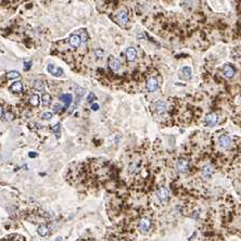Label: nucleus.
<instances>
[{"label":"nucleus","instance_id":"9d476101","mask_svg":"<svg viewBox=\"0 0 241 241\" xmlns=\"http://www.w3.org/2000/svg\"><path fill=\"white\" fill-rule=\"evenodd\" d=\"M192 72H191V69L189 66H184L182 69V71H180V77H182L183 80H188L191 78L192 76Z\"/></svg>","mask_w":241,"mask_h":241},{"label":"nucleus","instance_id":"5701e85b","mask_svg":"<svg viewBox=\"0 0 241 241\" xmlns=\"http://www.w3.org/2000/svg\"><path fill=\"white\" fill-rule=\"evenodd\" d=\"M20 77V73L16 72V71H11L7 74L8 80H15V78H19Z\"/></svg>","mask_w":241,"mask_h":241},{"label":"nucleus","instance_id":"0eeeda50","mask_svg":"<svg viewBox=\"0 0 241 241\" xmlns=\"http://www.w3.org/2000/svg\"><path fill=\"white\" fill-rule=\"evenodd\" d=\"M217 119H218V117H217V115L215 114V113H210V114L206 115L205 117V123L207 126L212 127L214 126V125L217 123Z\"/></svg>","mask_w":241,"mask_h":241},{"label":"nucleus","instance_id":"6e6552de","mask_svg":"<svg viewBox=\"0 0 241 241\" xmlns=\"http://www.w3.org/2000/svg\"><path fill=\"white\" fill-rule=\"evenodd\" d=\"M157 194H158V198H159L161 201H166V200L168 199L169 191L165 188V187H162V188H160L159 190H158Z\"/></svg>","mask_w":241,"mask_h":241},{"label":"nucleus","instance_id":"b1692460","mask_svg":"<svg viewBox=\"0 0 241 241\" xmlns=\"http://www.w3.org/2000/svg\"><path fill=\"white\" fill-rule=\"evenodd\" d=\"M42 119H46V121H49V119H52V113L51 112H44L41 114Z\"/></svg>","mask_w":241,"mask_h":241},{"label":"nucleus","instance_id":"423d86ee","mask_svg":"<svg viewBox=\"0 0 241 241\" xmlns=\"http://www.w3.org/2000/svg\"><path fill=\"white\" fill-rule=\"evenodd\" d=\"M235 73H236V71H235V69L231 66L230 64H226L223 67V74H224V76L227 77V78L234 77Z\"/></svg>","mask_w":241,"mask_h":241},{"label":"nucleus","instance_id":"412c9836","mask_svg":"<svg viewBox=\"0 0 241 241\" xmlns=\"http://www.w3.org/2000/svg\"><path fill=\"white\" fill-rule=\"evenodd\" d=\"M41 101L44 105H49L51 103V96L49 94H44L41 97Z\"/></svg>","mask_w":241,"mask_h":241},{"label":"nucleus","instance_id":"1a4fd4ad","mask_svg":"<svg viewBox=\"0 0 241 241\" xmlns=\"http://www.w3.org/2000/svg\"><path fill=\"white\" fill-rule=\"evenodd\" d=\"M60 99H61V101H63V103L65 105V107L63 108V111H64L65 109H67V108L70 107V105L72 103V101H73V97H72V94H62L61 97H60Z\"/></svg>","mask_w":241,"mask_h":241},{"label":"nucleus","instance_id":"f257e3e1","mask_svg":"<svg viewBox=\"0 0 241 241\" xmlns=\"http://www.w3.org/2000/svg\"><path fill=\"white\" fill-rule=\"evenodd\" d=\"M116 21L119 25H126L127 22H128V13H127L126 10H122L119 11V13L116 14Z\"/></svg>","mask_w":241,"mask_h":241},{"label":"nucleus","instance_id":"20e7f679","mask_svg":"<svg viewBox=\"0 0 241 241\" xmlns=\"http://www.w3.org/2000/svg\"><path fill=\"white\" fill-rule=\"evenodd\" d=\"M153 109L157 113L161 114V113H164L167 110V105H166V103L163 101H157L153 103Z\"/></svg>","mask_w":241,"mask_h":241},{"label":"nucleus","instance_id":"6ab92c4d","mask_svg":"<svg viewBox=\"0 0 241 241\" xmlns=\"http://www.w3.org/2000/svg\"><path fill=\"white\" fill-rule=\"evenodd\" d=\"M28 102H30V105H32V107H38V105H39V102H40L39 96H38V94H33V96H30Z\"/></svg>","mask_w":241,"mask_h":241},{"label":"nucleus","instance_id":"4be33fe9","mask_svg":"<svg viewBox=\"0 0 241 241\" xmlns=\"http://www.w3.org/2000/svg\"><path fill=\"white\" fill-rule=\"evenodd\" d=\"M80 41L82 42H86L88 39H89V36H88L87 32L85 30H80Z\"/></svg>","mask_w":241,"mask_h":241},{"label":"nucleus","instance_id":"7ed1b4c3","mask_svg":"<svg viewBox=\"0 0 241 241\" xmlns=\"http://www.w3.org/2000/svg\"><path fill=\"white\" fill-rule=\"evenodd\" d=\"M109 66L113 72H117V71L121 70L122 64H121V61H119V59H116V58H111V59L109 60Z\"/></svg>","mask_w":241,"mask_h":241},{"label":"nucleus","instance_id":"9b49d317","mask_svg":"<svg viewBox=\"0 0 241 241\" xmlns=\"http://www.w3.org/2000/svg\"><path fill=\"white\" fill-rule=\"evenodd\" d=\"M219 144H221L222 147L225 148V149L229 148V147H230V144H231L230 137L227 136V135H223V136H221V137H219Z\"/></svg>","mask_w":241,"mask_h":241},{"label":"nucleus","instance_id":"c85d7f7f","mask_svg":"<svg viewBox=\"0 0 241 241\" xmlns=\"http://www.w3.org/2000/svg\"><path fill=\"white\" fill-rule=\"evenodd\" d=\"M30 65H32V62H24V70L27 71L30 69Z\"/></svg>","mask_w":241,"mask_h":241},{"label":"nucleus","instance_id":"aec40b11","mask_svg":"<svg viewBox=\"0 0 241 241\" xmlns=\"http://www.w3.org/2000/svg\"><path fill=\"white\" fill-rule=\"evenodd\" d=\"M33 86H34V89H36L37 91H44L45 90V85H44V82L41 80H36Z\"/></svg>","mask_w":241,"mask_h":241},{"label":"nucleus","instance_id":"a211bd4d","mask_svg":"<svg viewBox=\"0 0 241 241\" xmlns=\"http://www.w3.org/2000/svg\"><path fill=\"white\" fill-rule=\"evenodd\" d=\"M37 232L39 236L41 237H46L49 235V228H48V226H46V225H41V226L38 227L37 229Z\"/></svg>","mask_w":241,"mask_h":241},{"label":"nucleus","instance_id":"2f4dec72","mask_svg":"<svg viewBox=\"0 0 241 241\" xmlns=\"http://www.w3.org/2000/svg\"><path fill=\"white\" fill-rule=\"evenodd\" d=\"M28 155H30V158H36V157H37V153H34V152H30V153L28 154Z\"/></svg>","mask_w":241,"mask_h":241},{"label":"nucleus","instance_id":"c756f323","mask_svg":"<svg viewBox=\"0 0 241 241\" xmlns=\"http://www.w3.org/2000/svg\"><path fill=\"white\" fill-rule=\"evenodd\" d=\"M99 108H100V105H98V103H92V105H91V109L94 110V111H98V110H99Z\"/></svg>","mask_w":241,"mask_h":241},{"label":"nucleus","instance_id":"a878e982","mask_svg":"<svg viewBox=\"0 0 241 241\" xmlns=\"http://www.w3.org/2000/svg\"><path fill=\"white\" fill-rule=\"evenodd\" d=\"M5 119H7L8 121H12V119H13V114H12V113H10V112H7V113H5Z\"/></svg>","mask_w":241,"mask_h":241},{"label":"nucleus","instance_id":"4468645a","mask_svg":"<svg viewBox=\"0 0 241 241\" xmlns=\"http://www.w3.org/2000/svg\"><path fill=\"white\" fill-rule=\"evenodd\" d=\"M69 41H70V45L72 46L73 48H77L80 47V38L78 35H76V34H74V35H72L70 37V39H69Z\"/></svg>","mask_w":241,"mask_h":241},{"label":"nucleus","instance_id":"f03ea898","mask_svg":"<svg viewBox=\"0 0 241 241\" xmlns=\"http://www.w3.org/2000/svg\"><path fill=\"white\" fill-rule=\"evenodd\" d=\"M47 71L50 73V74L53 75V76H55V77H61V76H63V74H64V72H63V70L61 69V67H57L52 64L48 65Z\"/></svg>","mask_w":241,"mask_h":241},{"label":"nucleus","instance_id":"473e14b6","mask_svg":"<svg viewBox=\"0 0 241 241\" xmlns=\"http://www.w3.org/2000/svg\"><path fill=\"white\" fill-rule=\"evenodd\" d=\"M55 241H63V238L62 237H58V238L55 239Z\"/></svg>","mask_w":241,"mask_h":241},{"label":"nucleus","instance_id":"72a5a7b5","mask_svg":"<svg viewBox=\"0 0 241 241\" xmlns=\"http://www.w3.org/2000/svg\"><path fill=\"white\" fill-rule=\"evenodd\" d=\"M87 241H91V240H87Z\"/></svg>","mask_w":241,"mask_h":241},{"label":"nucleus","instance_id":"f8f14e48","mask_svg":"<svg viewBox=\"0 0 241 241\" xmlns=\"http://www.w3.org/2000/svg\"><path fill=\"white\" fill-rule=\"evenodd\" d=\"M188 167H189V162L187 161V160L180 159L178 162H177V168H178L179 172L185 173V172L188 171Z\"/></svg>","mask_w":241,"mask_h":241},{"label":"nucleus","instance_id":"cd10ccee","mask_svg":"<svg viewBox=\"0 0 241 241\" xmlns=\"http://www.w3.org/2000/svg\"><path fill=\"white\" fill-rule=\"evenodd\" d=\"M87 99H88V102H92V101H94V100H96V97H94V94H92V92H90Z\"/></svg>","mask_w":241,"mask_h":241},{"label":"nucleus","instance_id":"2eb2a0df","mask_svg":"<svg viewBox=\"0 0 241 241\" xmlns=\"http://www.w3.org/2000/svg\"><path fill=\"white\" fill-rule=\"evenodd\" d=\"M10 90L12 92H15V94H21L23 91V84L21 82H15L11 85Z\"/></svg>","mask_w":241,"mask_h":241},{"label":"nucleus","instance_id":"bb28decb","mask_svg":"<svg viewBox=\"0 0 241 241\" xmlns=\"http://www.w3.org/2000/svg\"><path fill=\"white\" fill-rule=\"evenodd\" d=\"M61 109H62V108H61L60 105H55V107H53V112H55V113H58V112L61 111Z\"/></svg>","mask_w":241,"mask_h":241},{"label":"nucleus","instance_id":"ddd939ff","mask_svg":"<svg viewBox=\"0 0 241 241\" xmlns=\"http://www.w3.org/2000/svg\"><path fill=\"white\" fill-rule=\"evenodd\" d=\"M147 89L149 91H155L158 89V80L154 78V77H151L147 80Z\"/></svg>","mask_w":241,"mask_h":241},{"label":"nucleus","instance_id":"f3484780","mask_svg":"<svg viewBox=\"0 0 241 241\" xmlns=\"http://www.w3.org/2000/svg\"><path fill=\"white\" fill-rule=\"evenodd\" d=\"M214 172V167L212 166L211 164L209 165H205V166L202 168V174H203L204 177H206V178H209V177L212 176V174H213Z\"/></svg>","mask_w":241,"mask_h":241},{"label":"nucleus","instance_id":"7c9ffc66","mask_svg":"<svg viewBox=\"0 0 241 241\" xmlns=\"http://www.w3.org/2000/svg\"><path fill=\"white\" fill-rule=\"evenodd\" d=\"M3 117V109H2V107L0 105V119H2Z\"/></svg>","mask_w":241,"mask_h":241},{"label":"nucleus","instance_id":"dca6fc26","mask_svg":"<svg viewBox=\"0 0 241 241\" xmlns=\"http://www.w3.org/2000/svg\"><path fill=\"white\" fill-rule=\"evenodd\" d=\"M136 57H137V51L135 48L130 47L126 50V58L128 61H134L136 59Z\"/></svg>","mask_w":241,"mask_h":241},{"label":"nucleus","instance_id":"393cba45","mask_svg":"<svg viewBox=\"0 0 241 241\" xmlns=\"http://www.w3.org/2000/svg\"><path fill=\"white\" fill-rule=\"evenodd\" d=\"M52 130L55 133V134H57V136H58V137L60 136V135H59V134H60V124H59V123H58V124H55V125H53Z\"/></svg>","mask_w":241,"mask_h":241},{"label":"nucleus","instance_id":"39448f33","mask_svg":"<svg viewBox=\"0 0 241 241\" xmlns=\"http://www.w3.org/2000/svg\"><path fill=\"white\" fill-rule=\"evenodd\" d=\"M150 227H151V221H150L149 218H147V217H144V218H141L139 221V228L140 230L142 231H148L150 229Z\"/></svg>","mask_w":241,"mask_h":241}]
</instances>
